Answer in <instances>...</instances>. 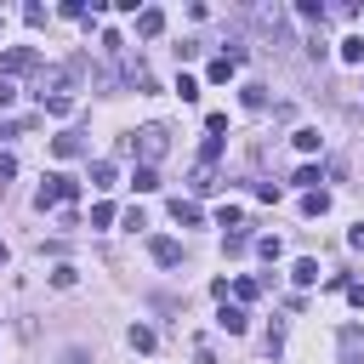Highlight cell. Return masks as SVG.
I'll return each instance as SVG.
<instances>
[{
    "label": "cell",
    "mask_w": 364,
    "mask_h": 364,
    "mask_svg": "<svg viewBox=\"0 0 364 364\" xmlns=\"http://www.w3.org/2000/svg\"><path fill=\"white\" fill-rule=\"evenodd\" d=\"M63 364H85V353H80V347H69V353H63Z\"/></svg>",
    "instance_id": "1f68e13d"
},
{
    "label": "cell",
    "mask_w": 364,
    "mask_h": 364,
    "mask_svg": "<svg viewBox=\"0 0 364 364\" xmlns=\"http://www.w3.org/2000/svg\"><path fill=\"white\" fill-rule=\"evenodd\" d=\"M74 279H80V273H74L69 262H63V267H52V285H57V290H74Z\"/></svg>",
    "instance_id": "ac0fdd59"
},
{
    "label": "cell",
    "mask_w": 364,
    "mask_h": 364,
    "mask_svg": "<svg viewBox=\"0 0 364 364\" xmlns=\"http://www.w3.org/2000/svg\"><path fill=\"white\" fill-rule=\"evenodd\" d=\"M6 256H12V251H6V239H0V267H6Z\"/></svg>",
    "instance_id": "d6a6232c"
},
{
    "label": "cell",
    "mask_w": 364,
    "mask_h": 364,
    "mask_svg": "<svg viewBox=\"0 0 364 364\" xmlns=\"http://www.w3.org/2000/svg\"><path fill=\"white\" fill-rule=\"evenodd\" d=\"M342 57H347V63H364V40H358V34L342 40Z\"/></svg>",
    "instance_id": "ffe728a7"
},
{
    "label": "cell",
    "mask_w": 364,
    "mask_h": 364,
    "mask_svg": "<svg viewBox=\"0 0 364 364\" xmlns=\"http://www.w3.org/2000/svg\"><path fill=\"white\" fill-rule=\"evenodd\" d=\"M131 188H136V194H154V188H160V171H154V165H136V171H131Z\"/></svg>",
    "instance_id": "8fae6325"
},
{
    "label": "cell",
    "mask_w": 364,
    "mask_h": 364,
    "mask_svg": "<svg viewBox=\"0 0 364 364\" xmlns=\"http://www.w3.org/2000/svg\"><path fill=\"white\" fill-rule=\"evenodd\" d=\"M12 103H18V85H12V80H0V108H12Z\"/></svg>",
    "instance_id": "83f0119b"
},
{
    "label": "cell",
    "mask_w": 364,
    "mask_h": 364,
    "mask_svg": "<svg viewBox=\"0 0 364 364\" xmlns=\"http://www.w3.org/2000/svg\"><path fill=\"white\" fill-rule=\"evenodd\" d=\"M290 182H296V188H307V194H313V188H318V171H313V165H302V171H296Z\"/></svg>",
    "instance_id": "603a6c76"
},
{
    "label": "cell",
    "mask_w": 364,
    "mask_h": 364,
    "mask_svg": "<svg viewBox=\"0 0 364 364\" xmlns=\"http://www.w3.org/2000/svg\"><path fill=\"white\" fill-rule=\"evenodd\" d=\"M358 342H364V330H358V325H347V330H342V364H364Z\"/></svg>",
    "instance_id": "5b68a950"
},
{
    "label": "cell",
    "mask_w": 364,
    "mask_h": 364,
    "mask_svg": "<svg viewBox=\"0 0 364 364\" xmlns=\"http://www.w3.org/2000/svg\"><path fill=\"white\" fill-rule=\"evenodd\" d=\"M148 251H154V262H160V267H176V262H182V245H176V239H154Z\"/></svg>",
    "instance_id": "52a82bcc"
},
{
    "label": "cell",
    "mask_w": 364,
    "mask_h": 364,
    "mask_svg": "<svg viewBox=\"0 0 364 364\" xmlns=\"http://www.w3.org/2000/svg\"><path fill=\"white\" fill-rule=\"evenodd\" d=\"M46 114H57V120H69V114H74V97H46Z\"/></svg>",
    "instance_id": "44dd1931"
},
{
    "label": "cell",
    "mask_w": 364,
    "mask_h": 364,
    "mask_svg": "<svg viewBox=\"0 0 364 364\" xmlns=\"http://www.w3.org/2000/svg\"><path fill=\"white\" fill-rule=\"evenodd\" d=\"M160 29H165V12H160V6H143V12H136V34H143V40H154Z\"/></svg>",
    "instance_id": "277c9868"
},
{
    "label": "cell",
    "mask_w": 364,
    "mask_h": 364,
    "mask_svg": "<svg viewBox=\"0 0 364 364\" xmlns=\"http://www.w3.org/2000/svg\"><path fill=\"white\" fill-rule=\"evenodd\" d=\"M290 279H296V285H318V262H313V256H296V262H290Z\"/></svg>",
    "instance_id": "9c48e42d"
},
{
    "label": "cell",
    "mask_w": 364,
    "mask_h": 364,
    "mask_svg": "<svg viewBox=\"0 0 364 364\" xmlns=\"http://www.w3.org/2000/svg\"><path fill=\"white\" fill-rule=\"evenodd\" d=\"M245 108H267V91L262 85H245Z\"/></svg>",
    "instance_id": "cb8c5ba5"
},
{
    "label": "cell",
    "mask_w": 364,
    "mask_h": 364,
    "mask_svg": "<svg viewBox=\"0 0 364 364\" xmlns=\"http://www.w3.org/2000/svg\"><path fill=\"white\" fill-rule=\"evenodd\" d=\"M12 176H18V160H12V154H0V182H12Z\"/></svg>",
    "instance_id": "f1b7e54d"
},
{
    "label": "cell",
    "mask_w": 364,
    "mask_h": 364,
    "mask_svg": "<svg viewBox=\"0 0 364 364\" xmlns=\"http://www.w3.org/2000/svg\"><path fill=\"white\" fill-rule=\"evenodd\" d=\"M125 342H131L136 353H154V330H148V325H131V330H125Z\"/></svg>",
    "instance_id": "2e32d148"
},
{
    "label": "cell",
    "mask_w": 364,
    "mask_h": 364,
    "mask_svg": "<svg viewBox=\"0 0 364 364\" xmlns=\"http://www.w3.org/2000/svg\"><path fill=\"white\" fill-rule=\"evenodd\" d=\"M296 148H302V154H313V148H318V131H313V125H302V131H296Z\"/></svg>",
    "instance_id": "7402d4cb"
},
{
    "label": "cell",
    "mask_w": 364,
    "mask_h": 364,
    "mask_svg": "<svg viewBox=\"0 0 364 364\" xmlns=\"http://www.w3.org/2000/svg\"><path fill=\"white\" fill-rule=\"evenodd\" d=\"M114 182H120L114 160H97V165H91V188H114Z\"/></svg>",
    "instance_id": "7c38bea8"
},
{
    "label": "cell",
    "mask_w": 364,
    "mask_h": 364,
    "mask_svg": "<svg viewBox=\"0 0 364 364\" xmlns=\"http://www.w3.org/2000/svg\"><path fill=\"white\" fill-rule=\"evenodd\" d=\"M171 216H176L182 227H200V205H194V200H182V194L171 200Z\"/></svg>",
    "instance_id": "ba28073f"
},
{
    "label": "cell",
    "mask_w": 364,
    "mask_h": 364,
    "mask_svg": "<svg viewBox=\"0 0 364 364\" xmlns=\"http://www.w3.org/2000/svg\"><path fill=\"white\" fill-rule=\"evenodd\" d=\"M325 211H330V194H325V188H313V194L302 200V216H325Z\"/></svg>",
    "instance_id": "9a60e30c"
},
{
    "label": "cell",
    "mask_w": 364,
    "mask_h": 364,
    "mask_svg": "<svg viewBox=\"0 0 364 364\" xmlns=\"http://www.w3.org/2000/svg\"><path fill=\"white\" fill-rule=\"evenodd\" d=\"M216 325H222L227 336H245V325H251V318H245V307H222V313H216Z\"/></svg>",
    "instance_id": "8992f818"
},
{
    "label": "cell",
    "mask_w": 364,
    "mask_h": 364,
    "mask_svg": "<svg viewBox=\"0 0 364 364\" xmlns=\"http://www.w3.org/2000/svg\"><path fill=\"white\" fill-rule=\"evenodd\" d=\"M188 188H194V194H211V188H216V171H211V165H194V176H188Z\"/></svg>",
    "instance_id": "5bb4252c"
},
{
    "label": "cell",
    "mask_w": 364,
    "mask_h": 364,
    "mask_svg": "<svg viewBox=\"0 0 364 364\" xmlns=\"http://www.w3.org/2000/svg\"><path fill=\"white\" fill-rule=\"evenodd\" d=\"M165 148H171V136H165V125H143V131L131 136V154H143V165H154V160H160Z\"/></svg>",
    "instance_id": "7a4b0ae2"
},
{
    "label": "cell",
    "mask_w": 364,
    "mask_h": 364,
    "mask_svg": "<svg viewBox=\"0 0 364 364\" xmlns=\"http://www.w3.org/2000/svg\"><path fill=\"white\" fill-rule=\"evenodd\" d=\"M256 256H267V262H279V256H285V245H279V239L267 234V239H256Z\"/></svg>",
    "instance_id": "d6986e66"
},
{
    "label": "cell",
    "mask_w": 364,
    "mask_h": 364,
    "mask_svg": "<svg viewBox=\"0 0 364 364\" xmlns=\"http://www.w3.org/2000/svg\"><path fill=\"white\" fill-rule=\"evenodd\" d=\"M176 97H182V103H200V80L182 74V80H176Z\"/></svg>",
    "instance_id": "e0dca14e"
},
{
    "label": "cell",
    "mask_w": 364,
    "mask_h": 364,
    "mask_svg": "<svg viewBox=\"0 0 364 364\" xmlns=\"http://www.w3.org/2000/svg\"><path fill=\"white\" fill-rule=\"evenodd\" d=\"M216 222H222V227H239L245 216H239V205H222V211H216Z\"/></svg>",
    "instance_id": "484cf974"
},
{
    "label": "cell",
    "mask_w": 364,
    "mask_h": 364,
    "mask_svg": "<svg viewBox=\"0 0 364 364\" xmlns=\"http://www.w3.org/2000/svg\"><path fill=\"white\" fill-rule=\"evenodd\" d=\"M80 148H85V143H80V136H74V131H63V136H52V154H57V160H74Z\"/></svg>",
    "instance_id": "4fadbf2b"
},
{
    "label": "cell",
    "mask_w": 364,
    "mask_h": 364,
    "mask_svg": "<svg viewBox=\"0 0 364 364\" xmlns=\"http://www.w3.org/2000/svg\"><path fill=\"white\" fill-rule=\"evenodd\" d=\"M74 200H80V182H74L69 171H52V176L40 182V194H34L40 211H57V205H74Z\"/></svg>",
    "instance_id": "6da1fadb"
},
{
    "label": "cell",
    "mask_w": 364,
    "mask_h": 364,
    "mask_svg": "<svg viewBox=\"0 0 364 364\" xmlns=\"http://www.w3.org/2000/svg\"><path fill=\"white\" fill-rule=\"evenodd\" d=\"M347 245H353V251H364V222H358L353 234H347Z\"/></svg>",
    "instance_id": "f546056e"
},
{
    "label": "cell",
    "mask_w": 364,
    "mask_h": 364,
    "mask_svg": "<svg viewBox=\"0 0 364 364\" xmlns=\"http://www.w3.org/2000/svg\"><path fill=\"white\" fill-rule=\"evenodd\" d=\"M40 57L29 52V46H12V52H0V74H23V69H34Z\"/></svg>",
    "instance_id": "3957f363"
},
{
    "label": "cell",
    "mask_w": 364,
    "mask_h": 364,
    "mask_svg": "<svg viewBox=\"0 0 364 364\" xmlns=\"http://www.w3.org/2000/svg\"><path fill=\"white\" fill-rule=\"evenodd\" d=\"M234 74H239V63H234V57H216V63L205 69V80H211V85H227Z\"/></svg>",
    "instance_id": "30bf717a"
},
{
    "label": "cell",
    "mask_w": 364,
    "mask_h": 364,
    "mask_svg": "<svg viewBox=\"0 0 364 364\" xmlns=\"http://www.w3.org/2000/svg\"><path fill=\"white\" fill-rule=\"evenodd\" d=\"M114 222V205H91V227H108Z\"/></svg>",
    "instance_id": "d4e9b609"
},
{
    "label": "cell",
    "mask_w": 364,
    "mask_h": 364,
    "mask_svg": "<svg viewBox=\"0 0 364 364\" xmlns=\"http://www.w3.org/2000/svg\"><path fill=\"white\" fill-rule=\"evenodd\" d=\"M256 290H262L256 279H239V285H234V296H239V302H256Z\"/></svg>",
    "instance_id": "4316f807"
},
{
    "label": "cell",
    "mask_w": 364,
    "mask_h": 364,
    "mask_svg": "<svg viewBox=\"0 0 364 364\" xmlns=\"http://www.w3.org/2000/svg\"><path fill=\"white\" fill-rule=\"evenodd\" d=\"M347 302H353V307H364V285H347Z\"/></svg>",
    "instance_id": "4dcf8cb0"
}]
</instances>
